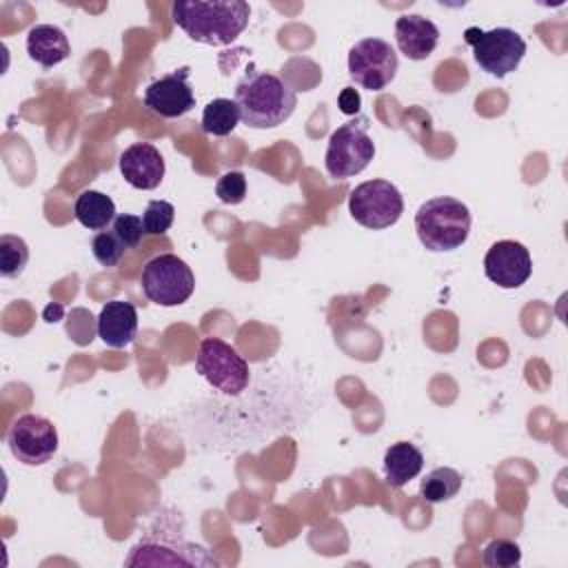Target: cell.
I'll return each instance as SVG.
<instances>
[{
	"mask_svg": "<svg viewBox=\"0 0 568 568\" xmlns=\"http://www.w3.org/2000/svg\"><path fill=\"white\" fill-rule=\"evenodd\" d=\"M395 40L408 60H426L439 42V29L419 13H406L395 20Z\"/></svg>",
	"mask_w": 568,
	"mask_h": 568,
	"instance_id": "obj_14",
	"label": "cell"
},
{
	"mask_svg": "<svg viewBox=\"0 0 568 568\" xmlns=\"http://www.w3.org/2000/svg\"><path fill=\"white\" fill-rule=\"evenodd\" d=\"M240 124V109L235 100L215 98L202 111V131L209 135H229Z\"/></svg>",
	"mask_w": 568,
	"mask_h": 568,
	"instance_id": "obj_19",
	"label": "cell"
},
{
	"mask_svg": "<svg viewBox=\"0 0 568 568\" xmlns=\"http://www.w3.org/2000/svg\"><path fill=\"white\" fill-rule=\"evenodd\" d=\"M462 488V475L450 466L433 468L419 484V493L428 504H442L453 499Z\"/></svg>",
	"mask_w": 568,
	"mask_h": 568,
	"instance_id": "obj_20",
	"label": "cell"
},
{
	"mask_svg": "<svg viewBox=\"0 0 568 568\" xmlns=\"http://www.w3.org/2000/svg\"><path fill=\"white\" fill-rule=\"evenodd\" d=\"M120 173L133 189L151 191L164 178V158L151 142H135L122 151Z\"/></svg>",
	"mask_w": 568,
	"mask_h": 568,
	"instance_id": "obj_13",
	"label": "cell"
},
{
	"mask_svg": "<svg viewBox=\"0 0 568 568\" xmlns=\"http://www.w3.org/2000/svg\"><path fill=\"white\" fill-rule=\"evenodd\" d=\"M171 13L191 40L224 47L246 29L251 7L244 0H180L173 2Z\"/></svg>",
	"mask_w": 568,
	"mask_h": 568,
	"instance_id": "obj_1",
	"label": "cell"
},
{
	"mask_svg": "<svg viewBox=\"0 0 568 568\" xmlns=\"http://www.w3.org/2000/svg\"><path fill=\"white\" fill-rule=\"evenodd\" d=\"M424 468L422 450L410 442L390 444L384 453V477L388 486L402 488L410 479H415Z\"/></svg>",
	"mask_w": 568,
	"mask_h": 568,
	"instance_id": "obj_17",
	"label": "cell"
},
{
	"mask_svg": "<svg viewBox=\"0 0 568 568\" xmlns=\"http://www.w3.org/2000/svg\"><path fill=\"white\" fill-rule=\"evenodd\" d=\"M7 444L20 464L42 466L58 450V430L47 417L24 413L9 426Z\"/></svg>",
	"mask_w": 568,
	"mask_h": 568,
	"instance_id": "obj_10",
	"label": "cell"
},
{
	"mask_svg": "<svg viewBox=\"0 0 568 568\" xmlns=\"http://www.w3.org/2000/svg\"><path fill=\"white\" fill-rule=\"evenodd\" d=\"M415 231L428 251H455L468 240L470 211L455 197H430L415 213Z\"/></svg>",
	"mask_w": 568,
	"mask_h": 568,
	"instance_id": "obj_3",
	"label": "cell"
},
{
	"mask_svg": "<svg viewBox=\"0 0 568 568\" xmlns=\"http://www.w3.org/2000/svg\"><path fill=\"white\" fill-rule=\"evenodd\" d=\"M29 262V246L20 235L4 233L0 235V273L2 277H18L22 275Z\"/></svg>",
	"mask_w": 568,
	"mask_h": 568,
	"instance_id": "obj_21",
	"label": "cell"
},
{
	"mask_svg": "<svg viewBox=\"0 0 568 568\" xmlns=\"http://www.w3.org/2000/svg\"><path fill=\"white\" fill-rule=\"evenodd\" d=\"M481 561L488 568H513L521 561V548L510 539H493L484 546Z\"/></svg>",
	"mask_w": 568,
	"mask_h": 568,
	"instance_id": "obj_22",
	"label": "cell"
},
{
	"mask_svg": "<svg viewBox=\"0 0 568 568\" xmlns=\"http://www.w3.org/2000/svg\"><path fill=\"white\" fill-rule=\"evenodd\" d=\"M215 195L224 202V204H240L246 195V178L242 171H229L224 175H220L217 184H215Z\"/></svg>",
	"mask_w": 568,
	"mask_h": 568,
	"instance_id": "obj_25",
	"label": "cell"
},
{
	"mask_svg": "<svg viewBox=\"0 0 568 568\" xmlns=\"http://www.w3.org/2000/svg\"><path fill=\"white\" fill-rule=\"evenodd\" d=\"M175 220V209L166 200H151L142 213V226L149 235H162L171 229Z\"/></svg>",
	"mask_w": 568,
	"mask_h": 568,
	"instance_id": "obj_24",
	"label": "cell"
},
{
	"mask_svg": "<svg viewBox=\"0 0 568 568\" xmlns=\"http://www.w3.org/2000/svg\"><path fill=\"white\" fill-rule=\"evenodd\" d=\"M484 273L499 288H519L532 273L530 253L515 240H499L484 255Z\"/></svg>",
	"mask_w": 568,
	"mask_h": 568,
	"instance_id": "obj_11",
	"label": "cell"
},
{
	"mask_svg": "<svg viewBox=\"0 0 568 568\" xmlns=\"http://www.w3.org/2000/svg\"><path fill=\"white\" fill-rule=\"evenodd\" d=\"M195 288L191 266L173 253H162L149 260L142 268V291L158 306H180Z\"/></svg>",
	"mask_w": 568,
	"mask_h": 568,
	"instance_id": "obj_5",
	"label": "cell"
},
{
	"mask_svg": "<svg viewBox=\"0 0 568 568\" xmlns=\"http://www.w3.org/2000/svg\"><path fill=\"white\" fill-rule=\"evenodd\" d=\"M375 158V142L368 135V118L351 120L337 126L326 146L324 164L331 178H353L362 173Z\"/></svg>",
	"mask_w": 568,
	"mask_h": 568,
	"instance_id": "obj_4",
	"label": "cell"
},
{
	"mask_svg": "<svg viewBox=\"0 0 568 568\" xmlns=\"http://www.w3.org/2000/svg\"><path fill=\"white\" fill-rule=\"evenodd\" d=\"M138 335V311L126 300H111L98 315V337L111 348L129 346Z\"/></svg>",
	"mask_w": 568,
	"mask_h": 568,
	"instance_id": "obj_15",
	"label": "cell"
},
{
	"mask_svg": "<svg viewBox=\"0 0 568 568\" xmlns=\"http://www.w3.org/2000/svg\"><path fill=\"white\" fill-rule=\"evenodd\" d=\"M93 328H98V322H93V315L84 308H73L69 320H67V333L71 339L80 346L91 344L93 339Z\"/></svg>",
	"mask_w": 568,
	"mask_h": 568,
	"instance_id": "obj_27",
	"label": "cell"
},
{
	"mask_svg": "<svg viewBox=\"0 0 568 568\" xmlns=\"http://www.w3.org/2000/svg\"><path fill=\"white\" fill-rule=\"evenodd\" d=\"M348 211L357 224L379 231L393 226L402 217L404 200L393 182L368 180L351 191Z\"/></svg>",
	"mask_w": 568,
	"mask_h": 568,
	"instance_id": "obj_8",
	"label": "cell"
},
{
	"mask_svg": "<svg viewBox=\"0 0 568 568\" xmlns=\"http://www.w3.org/2000/svg\"><path fill=\"white\" fill-rule=\"evenodd\" d=\"M240 120L251 129H273L284 124L295 106V89L271 71H248L235 87Z\"/></svg>",
	"mask_w": 568,
	"mask_h": 568,
	"instance_id": "obj_2",
	"label": "cell"
},
{
	"mask_svg": "<svg viewBox=\"0 0 568 568\" xmlns=\"http://www.w3.org/2000/svg\"><path fill=\"white\" fill-rule=\"evenodd\" d=\"M337 104H339V111L346 113V115H355L359 111V104H362V98L357 93V89L353 87H346L339 91L337 95Z\"/></svg>",
	"mask_w": 568,
	"mask_h": 568,
	"instance_id": "obj_28",
	"label": "cell"
},
{
	"mask_svg": "<svg viewBox=\"0 0 568 568\" xmlns=\"http://www.w3.org/2000/svg\"><path fill=\"white\" fill-rule=\"evenodd\" d=\"M464 40L473 47L475 62L495 78H504L515 71L526 55V40L508 27H497L490 31L468 27Z\"/></svg>",
	"mask_w": 568,
	"mask_h": 568,
	"instance_id": "obj_7",
	"label": "cell"
},
{
	"mask_svg": "<svg viewBox=\"0 0 568 568\" xmlns=\"http://www.w3.org/2000/svg\"><path fill=\"white\" fill-rule=\"evenodd\" d=\"M73 215L84 229L102 231L115 220V204L106 193L87 189L75 197Z\"/></svg>",
	"mask_w": 568,
	"mask_h": 568,
	"instance_id": "obj_18",
	"label": "cell"
},
{
	"mask_svg": "<svg viewBox=\"0 0 568 568\" xmlns=\"http://www.w3.org/2000/svg\"><path fill=\"white\" fill-rule=\"evenodd\" d=\"M113 233L122 240V244L126 248H133L140 244L142 235H144V226H142V217L133 215V213H118L115 220L111 222Z\"/></svg>",
	"mask_w": 568,
	"mask_h": 568,
	"instance_id": "obj_26",
	"label": "cell"
},
{
	"mask_svg": "<svg viewBox=\"0 0 568 568\" xmlns=\"http://www.w3.org/2000/svg\"><path fill=\"white\" fill-rule=\"evenodd\" d=\"M144 106L160 118H180L195 106V93L189 87V69H175L160 75L144 89Z\"/></svg>",
	"mask_w": 568,
	"mask_h": 568,
	"instance_id": "obj_12",
	"label": "cell"
},
{
	"mask_svg": "<svg viewBox=\"0 0 568 568\" xmlns=\"http://www.w3.org/2000/svg\"><path fill=\"white\" fill-rule=\"evenodd\" d=\"M124 251L129 248L122 244V240L113 233L111 226L106 231L95 233L91 240V253L102 266H115L122 260Z\"/></svg>",
	"mask_w": 568,
	"mask_h": 568,
	"instance_id": "obj_23",
	"label": "cell"
},
{
	"mask_svg": "<svg viewBox=\"0 0 568 568\" xmlns=\"http://www.w3.org/2000/svg\"><path fill=\"white\" fill-rule=\"evenodd\" d=\"M27 53L33 62L44 69H51L64 62L71 53L64 31L55 24H36L27 33Z\"/></svg>",
	"mask_w": 568,
	"mask_h": 568,
	"instance_id": "obj_16",
	"label": "cell"
},
{
	"mask_svg": "<svg viewBox=\"0 0 568 568\" xmlns=\"http://www.w3.org/2000/svg\"><path fill=\"white\" fill-rule=\"evenodd\" d=\"M399 60L395 49L382 38H364L348 51L351 80L368 91L386 89L397 73Z\"/></svg>",
	"mask_w": 568,
	"mask_h": 568,
	"instance_id": "obj_9",
	"label": "cell"
},
{
	"mask_svg": "<svg viewBox=\"0 0 568 568\" xmlns=\"http://www.w3.org/2000/svg\"><path fill=\"white\" fill-rule=\"evenodd\" d=\"M195 371L220 393L240 395L248 386L246 359L224 339L204 337L197 348Z\"/></svg>",
	"mask_w": 568,
	"mask_h": 568,
	"instance_id": "obj_6",
	"label": "cell"
}]
</instances>
